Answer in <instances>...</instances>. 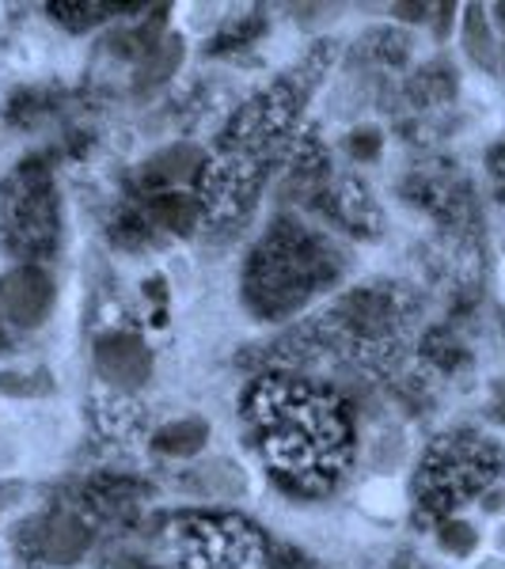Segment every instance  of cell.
<instances>
[{"mask_svg": "<svg viewBox=\"0 0 505 569\" xmlns=\"http://www.w3.org/2000/svg\"><path fill=\"white\" fill-rule=\"evenodd\" d=\"M247 418L259 429L266 460L281 486L297 493H324L343 475L350 456V418L335 399L263 380L247 399Z\"/></svg>", "mask_w": 505, "mask_h": 569, "instance_id": "obj_1", "label": "cell"}, {"mask_svg": "<svg viewBox=\"0 0 505 569\" xmlns=\"http://www.w3.org/2000/svg\"><path fill=\"white\" fill-rule=\"evenodd\" d=\"M335 251L300 224H278L255 247L244 270V297L263 319L297 311L319 284L335 281Z\"/></svg>", "mask_w": 505, "mask_h": 569, "instance_id": "obj_2", "label": "cell"}, {"mask_svg": "<svg viewBox=\"0 0 505 569\" xmlns=\"http://www.w3.org/2000/svg\"><path fill=\"white\" fill-rule=\"evenodd\" d=\"M0 224L4 243L20 254H50L58 247V198L39 160H23L20 171L4 182Z\"/></svg>", "mask_w": 505, "mask_h": 569, "instance_id": "obj_3", "label": "cell"}, {"mask_svg": "<svg viewBox=\"0 0 505 569\" xmlns=\"http://www.w3.org/2000/svg\"><path fill=\"white\" fill-rule=\"evenodd\" d=\"M176 550L187 569H251L263 555V539L240 517H206L182 512L176 517Z\"/></svg>", "mask_w": 505, "mask_h": 569, "instance_id": "obj_4", "label": "cell"}, {"mask_svg": "<svg viewBox=\"0 0 505 569\" xmlns=\"http://www.w3.org/2000/svg\"><path fill=\"white\" fill-rule=\"evenodd\" d=\"M502 452L491 440H448L440 445L426 463L422 475V490L429 498H437L434 505H456V498L479 490L498 475Z\"/></svg>", "mask_w": 505, "mask_h": 569, "instance_id": "obj_5", "label": "cell"}, {"mask_svg": "<svg viewBox=\"0 0 505 569\" xmlns=\"http://www.w3.org/2000/svg\"><path fill=\"white\" fill-rule=\"evenodd\" d=\"M53 308V281L39 266H20V270L0 278V316L12 327H42Z\"/></svg>", "mask_w": 505, "mask_h": 569, "instance_id": "obj_6", "label": "cell"}, {"mask_svg": "<svg viewBox=\"0 0 505 569\" xmlns=\"http://www.w3.org/2000/svg\"><path fill=\"white\" fill-rule=\"evenodd\" d=\"M96 372L118 391H137L152 376V350L137 335H107L96 342Z\"/></svg>", "mask_w": 505, "mask_h": 569, "instance_id": "obj_7", "label": "cell"}, {"mask_svg": "<svg viewBox=\"0 0 505 569\" xmlns=\"http://www.w3.org/2000/svg\"><path fill=\"white\" fill-rule=\"evenodd\" d=\"M91 547V531L72 512H58V517H42L39 555L50 566H77Z\"/></svg>", "mask_w": 505, "mask_h": 569, "instance_id": "obj_8", "label": "cell"}, {"mask_svg": "<svg viewBox=\"0 0 505 569\" xmlns=\"http://www.w3.org/2000/svg\"><path fill=\"white\" fill-rule=\"evenodd\" d=\"M179 490L195 493V498H220V501H236L247 493V475L240 471V463L225 460H201L190 467L187 475L179 479Z\"/></svg>", "mask_w": 505, "mask_h": 569, "instance_id": "obj_9", "label": "cell"}, {"mask_svg": "<svg viewBox=\"0 0 505 569\" xmlns=\"http://www.w3.org/2000/svg\"><path fill=\"white\" fill-rule=\"evenodd\" d=\"M461 39H464V53L483 72H498L502 69V42H498V34H494V23H491V16H486L483 4H472L464 12Z\"/></svg>", "mask_w": 505, "mask_h": 569, "instance_id": "obj_10", "label": "cell"}, {"mask_svg": "<svg viewBox=\"0 0 505 569\" xmlns=\"http://www.w3.org/2000/svg\"><path fill=\"white\" fill-rule=\"evenodd\" d=\"M182 53H187V42L179 39V34H168V39H160L152 46L149 53H145L141 69H137V80H133V91L137 96H149L160 84H168L171 77H176Z\"/></svg>", "mask_w": 505, "mask_h": 569, "instance_id": "obj_11", "label": "cell"}, {"mask_svg": "<svg viewBox=\"0 0 505 569\" xmlns=\"http://www.w3.org/2000/svg\"><path fill=\"white\" fill-rule=\"evenodd\" d=\"M209 440V421L201 418H179L168 421V426L156 429L152 448L160 456H176V460H187V456H198Z\"/></svg>", "mask_w": 505, "mask_h": 569, "instance_id": "obj_12", "label": "cell"}, {"mask_svg": "<svg viewBox=\"0 0 505 569\" xmlns=\"http://www.w3.org/2000/svg\"><path fill=\"white\" fill-rule=\"evenodd\" d=\"M201 168V149L198 144H171V149L156 152L145 163V179L149 182H182Z\"/></svg>", "mask_w": 505, "mask_h": 569, "instance_id": "obj_13", "label": "cell"}, {"mask_svg": "<svg viewBox=\"0 0 505 569\" xmlns=\"http://www.w3.org/2000/svg\"><path fill=\"white\" fill-rule=\"evenodd\" d=\"M198 213H201V206L187 194H160L149 206V217L160 228H168V232H190V228L198 224Z\"/></svg>", "mask_w": 505, "mask_h": 569, "instance_id": "obj_14", "label": "cell"}, {"mask_svg": "<svg viewBox=\"0 0 505 569\" xmlns=\"http://www.w3.org/2000/svg\"><path fill=\"white\" fill-rule=\"evenodd\" d=\"M50 391H53V380L46 369L0 372V395H8V399H46Z\"/></svg>", "mask_w": 505, "mask_h": 569, "instance_id": "obj_15", "label": "cell"}, {"mask_svg": "<svg viewBox=\"0 0 505 569\" xmlns=\"http://www.w3.org/2000/svg\"><path fill=\"white\" fill-rule=\"evenodd\" d=\"M403 452H407V445H403V433H399V429H384V433L369 445V463H373V471H380V475L396 471V467L403 463Z\"/></svg>", "mask_w": 505, "mask_h": 569, "instance_id": "obj_16", "label": "cell"}, {"mask_svg": "<svg viewBox=\"0 0 505 569\" xmlns=\"http://www.w3.org/2000/svg\"><path fill=\"white\" fill-rule=\"evenodd\" d=\"M437 543L445 555L467 558L475 547H479V531H475L472 525H464V520H448V525H440V531H437Z\"/></svg>", "mask_w": 505, "mask_h": 569, "instance_id": "obj_17", "label": "cell"}, {"mask_svg": "<svg viewBox=\"0 0 505 569\" xmlns=\"http://www.w3.org/2000/svg\"><path fill=\"white\" fill-rule=\"evenodd\" d=\"M380 133L373 130V126H365V130H354L350 137V156L354 160H362V163H373L376 156H380Z\"/></svg>", "mask_w": 505, "mask_h": 569, "instance_id": "obj_18", "label": "cell"}, {"mask_svg": "<svg viewBox=\"0 0 505 569\" xmlns=\"http://www.w3.org/2000/svg\"><path fill=\"white\" fill-rule=\"evenodd\" d=\"M392 16H399V20H407V23H418L429 16V4H392Z\"/></svg>", "mask_w": 505, "mask_h": 569, "instance_id": "obj_19", "label": "cell"}, {"mask_svg": "<svg viewBox=\"0 0 505 569\" xmlns=\"http://www.w3.org/2000/svg\"><path fill=\"white\" fill-rule=\"evenodd\" d=\"M483 509L486 512H505V490H491L483 498Z\"/></svg>", "mask_w": 505, "mask_h": 569, "instance_id": "obj_20", "label": "cell"}, {"mask_svg": "<svg viewBox=\"0 0 505 569\" xmlns=\"http://www.w3.org/2000/svg\"><path fill=\"white\" fill-rule=\"evenodd\" d=\"M437 12H440V20H437V39H445V34H448V23H453V12H456V8H453V4H440Z\"/></svg>", "mask_w": 505, "mask_h": 569, "instance_id": "obj_21", "label": "cell"}, {"mask_svg": "<svg viewBox=\"0 0 505 569\" xmlns=\"http://www.w3.org/2000/svg\"><path fill=\"white\" fill-rule=\"evenodd\" d=\"M498 547H502V550H505V528H502V531H498Z\"/></svg>", "mask_w": 505, "mask_h": 569, "instance_id": "obj_22", "label": "cell"}]
</instances>
